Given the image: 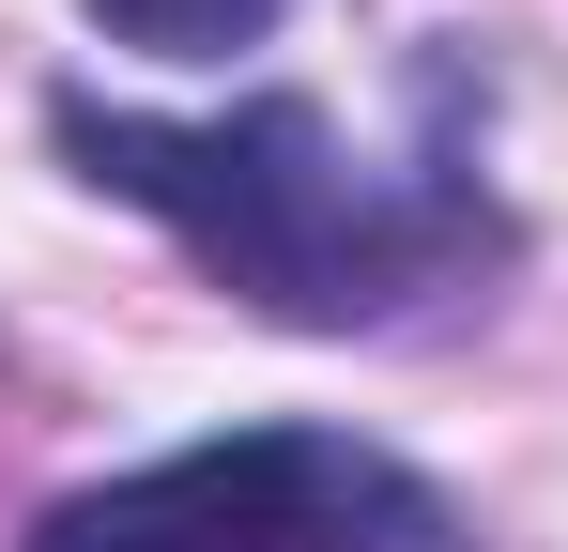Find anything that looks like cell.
Segmentation results:
<instances>
[{"label": "cell", "mask_w": 568, "mask_h": 552, "mask_svg": "<svg viewBox=\"0 0 568 552\" xmlns=\"http://www.w3.org/2000/svg\"><path fill=\"white\" fill-rule=\"evenodd\" d=\"M47 123H62V154L108 200H139L154 231H185V262L215 292H246L277 323H323V338H384L430 292L491 276V246H507L462 170H369L307 92H246L215 123H154V108L62 92Z\"/></svg>", "instance_id": "obj_1"}, {"label": "cell", "mask_w": 568, "mask_h": 552, "mask_svg": "<svg viewBox=\"0 0 568 552\" xmlns=\"http://www.w3.org/2000/svg\"><path fill=\"white\" fill-rule=\"evenodd\" d=\"M31 552H476V538L415 460L354 430H215L185 460H139L47 507Z\"/></svg>", "instance_id": "obj_2"}, {"label": "cell", "mask_w": 568, "mask_h": 552, "mask_svg": "<svg viewBox=\"0 0 568 552\" xmlns=\"http://www.w3.org/2000/svg\"><path fill=\"white\" fill-rule=\"evenodd\" d=\"M277 0H93V31L123 47H154V62H215V47H246Z\"/></svg>", "instance_id": "obj_3"}]
</instances>
